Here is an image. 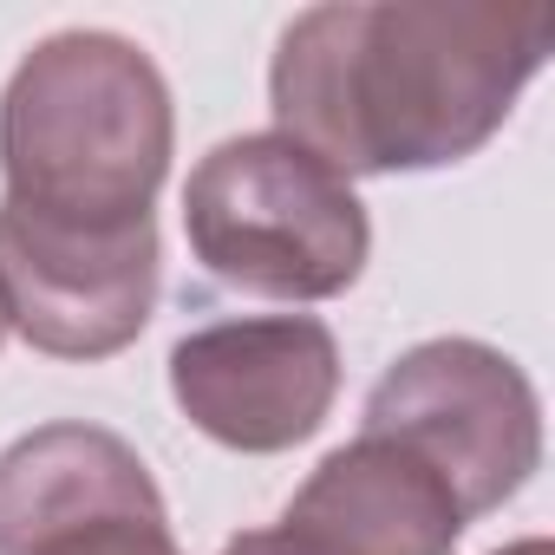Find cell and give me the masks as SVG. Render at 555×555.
<instances>
[{"mask_svg": "<svg viewBox=\"0 0 555 555\" xmlns=\"http://www.w3.org/2000/svg\"><path fill=\"white\" fill-rule=\"evenodd\" d=\"M548 47L542 0H327L274 40L268 112L347 183L444 170L503 131Z\"/></svg>", "mask_w": 555, "mask_h": 555, "instance_id": "cell-1", "label": "cell"}, {"mask_svg": "<svg viewBox=\"0 0 555 555\" xmlns=\"http://www.w3.org/2000/svg\"><path fill=\"white\" fill-rule=\"evenodd\" d=\"M157 60L105 27L47 34L0 92V209L53 229H138L170 177Z\"/></svg>", "mask_w": 555, "mask_h": 555, "instance_id": "cell-2", "label": "cell"}, {"mask_svg": "<svg viewBox=\"0 0 555 555\" xmlns=\"http://www.w3.org/2000/svg\"><path fill=\"white\" fill-rule=\"evenodd\" d=\"M183 235L203 274L261 301H334L373 255V222L353 183L282 131L222 138L190 170Z\"/></svg>", "mask_w": 555, "mask_h": 555, "instance_id": "cell-3", "label": "cell"}, {"mask_svg": "<svg viewBox=\"0 0 555 555\" xmlns=\"http://www.w3.org/2000/svg\"><path fill=\"white\" fill-rule=\"evenodd\" d=\"M366 438H392L444 477L464 522L503 509L542 464V405L529 373L483 340L444 334L399 353L360 412Z\"/></svg>", "mask_w": 555, "mask_h": 555, "instance_id": "cell-4", "label": "cell"}, {"mask_svg": "<svg viewBox=\"0 0 555 555\" xmlns=\"http://www.w3.org/2000/svg\"><path fill=\"white\" fill-rule=\"evenodd\" d=\"M177 412L248 457L308 444L340 399V340L314 314L209 321L170 347Z\"/></svg>", "mask_w": 555, "mask_h": 555, "instance_id": "cell-5", "label": "cell"}, {"mask_svg": "<svg viewBox=\"0 0 555 555\" xmlns=\"http://www.w3.org/2000/svg\"><path fill=\"white\" fill-rule=\"evenodd\" d=\"M0 555H183L151 464L105 425H40L0 451Z\"/></svg>", "mask_w": 555, "mask_h": 555, "instance_id": "cell-6", "label": "cell"}, {"mask_svg": "<svg viewBox=\"0 0 555 555\" xmlns=\"http://www.w3.org/2000/svg\"><path fill=\"white\" fill-rule=\"evenodd\" d=\"M157 288H164L157 222L53 229L0 209V308L34 353L53 360L125 353L151 327Z\"/></svg>", "mask_w": 555, "mask_h": 555, "instance_id": "cell-7", "label": "cell"}, {"mask_svg": "<svg viewBox=\"0 0 555 555\" xmlns=\"http://www.w3.org/2000/svg\"><path fill=\"white\" fill-rule=\"evenodd\" d=\"M274 529L301 555H451L470 522L438 470L360 431L314 464Z\"/></svg>", "mask_w": 555, "mask_h": 555, "instance_id": "cell-8", "label": "cell"}, {"mask_svg": "<svg viewBox=\"0 0 555 555\" xmlns=\"http://www.w3.org/2000/svg\"><path fill=\"white\" fill-rule=\"evenodd\" d=\"M222 555H301L282 529H242L235 542H222Z\"/></svg>", "mask_w": 555, "mask_h": 555, "instance_id": "cell-9", "label": "cell"}, {"mask_svg": "<svg viewBox=\"0 0 555 555\" xmlns=\"http://www.w3.org/2000/svg\"><path fill=\"white\" fill-rule=\"evenodd\" d=\"M490 555H555V548H548V535H522V542H503Z\"/></svg>", "mask_w": 555, "mask_h": 555, "instance_id": "cell-10", "label": "cell"}, {"mask_svg": "<svg viewBox=\"0 0 555 555\" xmlns=\"http://www.w3.org/2000/svg\"><path fill=\"white\" fill-rule=\"evenodd\" d=\"M0 340H8V308H0Z\"/></svg>", "mask_w": 555, "mask_h": 555, "instance_id": "cell-11", "label": "cell"}]
</instances>
